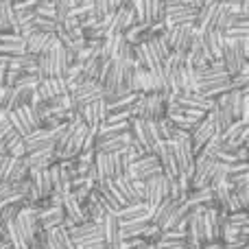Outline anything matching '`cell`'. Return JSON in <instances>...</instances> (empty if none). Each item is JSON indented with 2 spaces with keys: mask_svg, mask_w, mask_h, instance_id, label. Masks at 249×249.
<instances>
[{
  "mask_svg": "<svg viewBox=\"0 0 249 249\" xmlns=\"http://www.w3.org/2000/svg\"><path fill=\"white\" fill-rule=\"evenodd\" d=\"M74 243V249H107L103 241V225L94 221H83L79 225L66 228Z\"/></svg>",
  "mask_w": 249,
  "mask_h": 249,
  "instance_id": "1",
  "label": "cell"
},
{
  "mask_svg": "<svg viewBox=\"0 0 249 249\" xmlns=\"http://www.w3.org/2000/svg\"><path fill=\"white\" fill-rule=\"evenodd\" d=\"M168 101L162 94H138L136 103L129 107L131 118H142V121H160L166 116Z\"/></svg>",
  "mask_w": 249,
  "mask_h": 249,
  "instance_id": "2",
  "label": "cell"
},
{
  "mask_svg": "<svg viewBox=\"0 0 249 249\" xmlns=\"http://www.w3.org/2000/svg\"><path fill=\"white\" fill-rule=\"evenodd\" d=\"M195 74H197V92H203L212 86H219V83L230 81V74H228V70L223 68V61L221 59L208 61L206 66L195 68Z\"/></svg>",
  "mask_w": 249,
  "mask_h": 249,
  "instance_id": "3",
  "label": "cell"
},
{
  "mask_svg": "<svg viewBox=\"0 0 249 249\" xmlns=\"http://www.w3.org/2000/svg\"><path fill=\"white\" fill-rule=\"evenodd\" d=\"M7 114H9V121H11V127L16 129L20 136H29L33 129L42 127V118L35 112L33 105H22V107H16Z\"/></svg>",
  "mask_w": 249,
  "mask_h": 249,
  "instance_id": "4",
  "label": "cell"
},
{
  "mask_svg": "<svg viewBox=\"0 0 249 249\" xmlns=\"http://www.w3.org/2000/svg\"><path fill=\"white\" fill-rule=\"evenodd\" d=\"M68 96H70V105H72V109L74 112H79L83 105L92 103V101L103 99L105 90H103V86H101L99 81H83V83H79L74 90H70Z\"/></svg>",
  "mask_w": 249,
  "mask_h": 249,
  "instance_id": "5",
  "label": "cell"
},
{
  "mask_svg": "<svg viewBox=\"0 0 249 249\" xmlns=\"http://www.w3.org/2000/svg\"><path fill=\"white\" fill-rule=\"evenodd\" d=\"M168 188H171V179L164 177L162 173L144 181V199H142V203L149 208V212H153L155 206H158L162 199L168 197Z\"/></svg>",
  "mask_w": 249,
  "mask_h": 249,
  "instance_id": "6",
  "label": "cell"
},
{
  "mask_svg": "<svg viewBox=\"0 0 249 249\" xmlns=\"http://www.w3.org/2000/svg\"><path fill=\"white\" fill-rule=\"evenodd\" d=\"M162 173V168H160V160L155 153H144L140 155V158L133 160V164L129 166L127 171V177L129 179H140V181H146L151 179V177L160 175Z\"/></svg>",
  "mask_w": 249,
  "mask_h": 249,
  "instance_id": "7",
  "label": "cell"
},
{
  "mask_svg": "<svg viewBox=\"0 0 249 249\" xmlns=\"http://www.w3.org/2000/svg\"><path fill=\"white\" fill-rule=\"evenodd\" d=\"M16 225L18 230L22 232V236L26 238V243L31 245H35V241H37V234H39V225H37V214H35V206H24L22 203L20 212L16 214Z\"/></svg>",
  "mask_w": 249,
  "mask_h": 249,
  "instance_id": "8",
  "label": "cell"
},
{
  "mask_svg": "<svg viewBox=\"0 0 249 249\" xmlns=\"http://www.w3.org/2000/svg\"><path fill=\"white\" fill-rule=\"evenodd\" d=\"M94 166H96V184H101V181H109V179H114V177L123 175L118 155L96 153L94 151Z\"/></svg>",
  "mask_w": 249,
  "mask_h": 249,
  "instance_id": "9",
  "label": "cell"
},
{
  "mask_svg": "<svg viewBox=\"0 0 249 249\" xmlns=\"http://www.w3.org/2000/svg\"><path fill=\"white\" fill-rule=\"evenodd\" d=\"M57 46H61V42L55 33H31L24 37V48L31 55H44L55 51Z\"/></svg>",
  "mask_w": 249,
  "mask_h": 249,
  "instance_id": "10",
  "label": "cell"
},
{
  "mask_svg": "<svg viewBox=\"0 0 249 249\" xmlns=\"http://www.w3.org/2000/svg\"><path fill=\"white\" fill-rule=\"evenodd\" d=\"M79 116H81V121H83V124H86L88 129L96 131V129L103 124L105 118H107V105H105L103 99L92 101V103L83 105V107L79 109Z\"/></svg>",
  "mask_w": 249,
  "mask_h": 249,
  "instance_id": "11",
  "label": "cell"
},
{
  "mask_svg": "<svg viewBox=\"0 0 249 249\" xmlns=\"http://www.w3.org/2000/svg\"><path fill=\"white\" fill-rule=\"evenodd\" d=\"M136 11L131 9V4H124V7L116 9V11L112 13V18H109L107 22V35H123L127 29H131L133 24H136Z\"/></svg>",
  "mask_w": 249,
  "mask_h": 249,
  "instance_id": "12",
  "label": "cell"
},
{
  "mask_svg": "<svg viewBox=\"0 0 249 249\" xmlns=\"http://www.w3.org/2000/svg\"><path fill=\"white\" fill-rule=\"evenodd\" d=\"M55 131L57 127H39L33 129L29 136H24V144H26V153H33L39 149H55Z\"/></svg>",
  "mask_w": 249,
  "mask_h": 249,
  "instance_id": "13",
  "label": "cell"
},
{
  "mask_svg": "<svg viewBox=\"0 0 249 249\" xmlns=\"http://www.w3.org/2000/svg\"><path fill=\"white\" fill-rule=\"evenodd\" d=\"M247 138H249V123L247 121H234L223 133H221L223 149H230V151L247 144Z\"/></svg>",
  "mask_w": 249,
  "mask_h": 249,
  "instance_id": "14",
  "label": "cell"
},
{
  "mask_svg": "<svg viewBox=\"0 0 249 249\" xmlns=\"http://www.w3.org/2000/svg\"><path fill=\"white\" fill-rule=\"evenodd\" d=\"M199 39H201V44H203V48H206L210 61L221 59V53H223V46H225V35L221 33V31H216V29H201V31H199Z\"/></svg>",
  "mask_w": 249,
  "mask_h": 249,
  "instance_id": "15",
  "label": "cell"
},
{
  "mask_svg": "<svg viewBox=\"0 0 249 249\" xmlns=\"http://www.w3.org/2000/svg\"><path fill=\"white\" fill-rule=\"evenodd\" d=\"M68 94L64 79L57 77H48V79H39V83L35 86V99L37 101H51L55 96H64Z\"/></svg>",
  "mask_w": 249,
  "mask_h": 249,
  "instance_id": "16",
  "label": "cell"
},
{
  "mask_svg": "<svg viewBox=\"0 0 249 249\" xmlns=\"http://www.w3.org/2000/svg\"><path fill=\"white\" fill-rule=\"evenodd\" d=\"M155 155H158V160H160V168H162L164 177H168V179H177V177L181 175L179 168H177V160H175V153H173L171 142H160Z\"/></svg>",
  "mask_w": 249,
  "mask_h": 249,
  "instance_id": "17",
  "label": "cell"
},
{
  "mask_svg": "<svg viewBox=\"0 0 249 249\" xmlns=\"http://www.w3.org/2000/svg\"><path fill=\"white\" fill-rule=\"evenodd\" d=\"M109 184V190L112 195L116 197V201L123 206H129V203H138V197L133 193V186H131V179L127 175H121V177H114V179L107 181Z\"/></svg>",
  "mask_w": 249,
  "mask_h": 249,
  "instance_id": "18",
  "label": "cell"
},
{
  "mask_svg": "<svg viewBox=\"0 0 249 249\" xmlns=\"http://www.w3.org/2000/svg\"><path fill=\"white\" fill-rule=\"evenodd\" d=\"M103 225V241H105V247L107 249H121V221H118L116 212H107L101 221Z\"/></svg>",
  "mask_w": 249,
  "mask_h": 249,
  "instance_id": "19",
  "label": "cell"
},
{
  "mask_svg": "<svg viewBox=\"0 0 249 249\" xmlns=\"http://www.w3.org/2000/svg\"><path fill=\"white\" fill-rule=\"evenodd\" d=\"M37 214V225L39 230H53L64 225V208L61 206H44V208H35Z\"/></svg>",
  "mask_w": 249,
  "mask_h": 249,
  "instance_id": "20",
  "label": "cell"
},
{
  "mask_svg": "<svg viewBox=\"0 0 249 249\" xmlns=\"http://www.w3.org/2000/svg\"><path fill=\"white\" fill-rule=\"evenodd\" d=\"M214 124H212V121L208 116H203L201 121H199L197 124L193 127V131H190V144H193V151L195 155L201 151V146L206 144L208 140H210L212 136H214Z\"/></svg>",
  "mask_w": 249,
  "mask_h": 249,
  "instance_id": "21",
  "label": "cell"
},
{
  "mask_svg": "<svg viewBox=\"0 0 249 249\" xmlns=\"http://www.w3.org/2000/svg\"><path fill=\"white\" fill-rule=\"evenodd\" d=\"M61 208H64V216H66V219H64V228L79 225V223H83V221H88L86 214H83L81 203H79L70 193L66 195L64 199H61Z\"/></svg>",
  "mask_w": 249,
  "mask_h": 249,
  "instance_id": "22",
  "label": "cell"
},
{
  "mask_svg": "<svg viewBox=\"0 0 249 249\" xmlns=\"http://www.w3.org/2000/svg\"><path fill=\"white\" fill-rule=\"evenodd\" d=\"M129 142H131V133L124 131V133H121V136L107 138V140H99L94 144V151H96V153L116 155V153H123V151L129 149Z\"/></svg>",
  "mask_w": 249,
  "mask_h": 249,
  "instance_id": "23",
  "label": "cell"
},
{
  "mask_svg": "<svg viewBox=\"0 0 249 249\" xmlns=\"http://www.w3.org/2000/svg\"><path fill=\"white\" fill-rule=\"evenodd\" d=\"M81 208H83V214H86V219L88 221H94V223H101V221H103V216L107 214V210H105L103 203H101L99 197H96L94 188H92V193L88 195L86 201L81 203Z\"/></svg>",
  "mask_w": 249,
  "mask_h": 249,
  "instance_id": "24",
  "label": "cell"
},
{
  "mask_svg": "<svg viewBox=\"0 0 249 249\" xmlns=\"http://www.w3.org/2000/svg\"><path fill=\"white\" fill-rule=\"evenodd\" d=\"M0 142H2V146H4V151H7V155H11V158H24V155H26L24 136H20L16 129H11V131H9Z\"/></svg>",
  "mask_w": 249,
  "mask_h": 249,
  "instance_id": "25",
  "label": "cell"
},
{
  "mask_svg": "<svg viewBox=\"0 0 249 249\" xmlns=\"http://www.w3.org/2000/svg\"><path fill=\"white\" fill-rule=\"evenodd\" d=\"M116 216H118V221H121V223H127V221L151 219V212H149V208H146L144 203L138 201V203H129V206H123L121 210L116 212Z\"/></svg>",
  "mask_w": 249,
  "mask_h": 249,
  "instance_id": "26",
  "label": "cell"
},
{
  "mask_svg": "<svg viewBox=\"0 0 249 249\" xmlns=\"http://www.w3.org/2000/svg\"><path fill=\"white\" fill-rule=\"evenodd\" d=\"M208 61H210V57H208L206 48H203L201 39H199V31H197V35H195L188 53H186V64H190L193 68H199V66H206Z\"/></svg>",
  "mask_w": 249,
  "mask_h": 249,
  "instance_id": "27",
  "label": "cell"
},
{
  "mask_svg": "<svg viewBox=\"0 0 249 249\" xmlns=\"http://www.w3.org/2000/svg\"><path fill=\"white\" fill-rule=\"evenodd\" d=\"M133 61H136L140 68H144V70H153V68H158V66H162L158 61V57L151 53V48L146 46V42L144 44H136V46H133Z\"/></svg>",
  "mask_w": 249,
  "mask_h": 249,
  "instance_id": "28",
  "label": "cell"
},
{
  "mask_svg": "<svg viewBox=\"0 0 249 249\" xmlns=\"http://www.w3.org/2000/svg\"><path fill=\"white\" fill-rule=\"evenodd\" d=\"M24 160L29 164V168H48L53 162H57L53 146L51 149H39V151H33V153H26Z\"/></svg>",
  "mask_w": 249,
  "mask_h": 249,
  "instance_id": "29",
  "label": "cell"
},
{
  "mask_svg": "<svg viewBox=\"0 0 249 249\" xmlns=\"http://www.w3.org/2000/svg\"><path fill=\"white\" fill-rule=\"evenodd\" d=\"M144 4V24H158L164 22L166 16V7H164V0H142Z\"/></svg>",
  "mask_w": 249,
  "mask_h": 249,
  "instance_id": "30",
  "label": "cell"
},
{
  "mask_svg": "<svg viewBox=\"0 0 249 249\" xmlns=\"http://www.w3.org/2000/svg\"><path fill=\"white\" fill-rule=\"evenodd\" d=\"M225 181H230L232 186L249 184V164L247 162H236L225 166Z\"/></svg>",
  "mask_w": 249,
  "mask_h": 249,
  "instance_id": "31",
  "label": "cell"
},
{
  "mask_svg": "<svg viewBox=\"0 0 249 249\" xmlns=\"http://www.w3.org/2000/svg\"><path fill=\"white\" fill-rule=\"evenodd\" d=\"M112 59L133 61V44H129L124 35H112Z\"/></svg>",
  "mask_w": 249,
  "mask_h": 249,
  "instance_id": "32",
  "label": "cell"
},
{
  "mask_svg": "<svg viewBox=\"0 0 249 249\" xmlns=\"http://www.w3.org/2000/svg\"><path fill=\"white\" fill-rule=\"evenodd\" d=\"M18 33V20L13 13L11 2H0V33Z\"/></svg>",
  "mask_w": 249,
  "mask_h": 249,
  "instance_id": "33",
  "label": "cell"
},
{
  "mask_svg": "<svg viewBox=\"0 0 249 249\" xmlns=\"http://www.w3.org/2000/svg\"><path fill=\"white\" fill-rule=\"evenodd\" d=\"M29 164H26L24 158H11V164H9V173H7V181L13 184V181H20L24 177H29Z\"/></svg>",
  "mask_w": 249,
  "mask_h": 249,
  "instance_id": "34",
  "label": "cell"
},
{
  "mask_svg": "<svg viewBox=\"0 0 249 249\" xmlns=\"http://www.w3.org/2000/svg\"><path fill=\"white\" fill-rule=\"evenodd\" d=\"M35 243H37L42 249H66L64 243L59 241V236H57L55 228H53V230H39L37 241H35Z\"/></svg>",
  "mask_w": 249,
  "mask_h": 249,
  "instance_id": "35",
  "label": "cell"
},
{
  "mask_svg": "<svg viewBox=\"0 0 249 249\" xmlns=\"http://www.w3.org/2000/svg\"><path fill=\"white\" fill-rule=\"evenodd\" d=\"M146 46H149V48H151V53H153V55L158 57L160 64H164V61L168 59V55H171L168 46L162 42V37H160V35H155V37H149V39H146Z\"/></svg>",
  "mask_w": 249,
  "mask_h": 249,
  "instance_id": "36",
  "label": "cell"
},
{
  "mask_svg": "<svg viewBox=\"0 0 249 249\" xmlns=\"http://www.w3.org/2000/svg\"><path fill=\"white\" fill-rule=\"evenodd\" d=\"M7 203H24V201H22V195L13 188V184L4 181V184H0V208L7 206Z\"/></svg>",
  "mask_w": 249,
  "mask_h": 249,
  "instance_id": "37",
  "label": "cell"
},
{
  "mask_svg": "<svg viewBox=\"0 0 249 249\" xmlns=\"http://www.w3.org/2000/svg\"><path fill=\"white\" fill-rule=\"evenodd\" d=\"M81 33H83V39H86V42H101V39L107 37V29H105V24L101 20L96 22V24L81 29Z\"/></svg>",
  "mask_w": 249,
  "mask_h": 249,
  "instance_id": "38",
  "label": "cell"
},
{
  "mask_svg": "<svg viewBox=\"0 0 249 249\" xmlns=\"http://www.w3.org/2000/svg\"><path fill=\"white\" fill-rule=\"evenodd\" d=\"M112 0H92V16L96 20H105L107 16H112Z\"/></svg>",
  "mask_w": 249,
  "mask_h": 249,
  "instance_id": "39",
  "label": "cell"
},
{
  "mask_svg": "<svg viewBox=\"0 0 249 249\" xmlns=\"http://www.w3.org/2000/svg\"><path fill=\"white\" fill-rule=\"evenodd\" d=\"M228 225H234V228H249V214L247 210H238V212H230L228 214Z\"/></svg>",
  "mask_w": 249,
  "mask_h": 249,
  "instance_id": "40",
  "label": "cell"
},
{
  "mask_svg": "<svg viewBox=\"0 0 249 249\" xmlns=\"http://www.w3.org/2000/svg\"><path fill=\"white\" fill-rule=\"evenodd\" d=\"M35 16L55 20V7H53V0H37V4H35Z\"/></svg>",
  "mask_w": 249,
  "mask_h": 249,
  "instance_id": "41",
  "label": "cell"
},
{
  "mask_svg": "<svg viewBox=\"0 0 249 249\" xmlns=\"http://www.w3.org/2000/svg\"><path fill=\"white\" fill-rule=\"evenodd\" d=\"M20 208H22V203H7V206L0 208V225H4V223H9V221L16 219V214L20 212Z\"/></svg>",
  "mask_w": 249,
  "mask_h": 249,
  "instance_id": "42",
  "label": "cell"
},
{
  "mask_svg": "<svg viewBox=\"0 0 249 249\" xmlns=\"http://www.w3.org/2000/svg\"><path fill=\"white\" fill-rule=\"evenodd\" d=\"M234 197H236L241 210H247V208H249V184L234 186Z\"/></svg>",
  "mask_w": 249,
  "mask_h": 249,
  "instance_id": "43",
  "label": "cell"
},
{
  "mask_svg": "<svg viewBox=\"0 0 249 249\" xmlns=\"http://www.w3.org/2000/svg\"><path fill=\"white\" fill-rule=\"evenodd\" d=\"M228 29H249V13H236V16H232V22H230Z\"/></svg>",
  "mask_w": 249,
  "mask_h": 249,
  "instance_id": "44",
  "label": "cell"
},
{
  "mask_svg": "<svg viewBox=\"0 0 249 249\" xmlns=\"http://www.w3.org/2000/svg\"><path fill=\"white\" fill-rule=\"evenodd\" d=\"M55 232H57V236H59V241L64 243V247H66V249H74V243H72V238H70L68 230H66L64 225H59V228H55Z\"/></svg>",
  "mask_w": 249,
  "mask_h": 249,
  "instance_id": "45",
  "label": "cell"
},
{
  "mask_svg": "<svg viewBox=\"0 0 249 249\" xmlns=\"http://www.w3.org/2000/svg\"><path fill=\"white\" fill-rule=\"evenodd\" d=\"M11 121H9V114L7 112H0V140H2L4 136H7L9 131H11Z\"/></svg>",
  "mask_w": 249,
  "mask_h": 249,
  "instance_id": "46",
  "label": "cell"
},
{
  "mask_svg": "<svg viewBox=\"0 0 249 249\" xmlns=\"http://www.w3.org/2000/svg\"><path fill=\"white\" fill-rule=\"evenodd\" d=\"M155 245H158V249H190L188 243H164V241H158Z\"/></svg>",
  "mask_w": 249,
  "mask_h": 249,
  "instance_id": "47",
  "label": "cell"
},
{
  "mask_svg": "<svg viewBox=\"0 0 249 249\" xmlns=\"http://www.w3.org/2000/svg\"><path fill=\"white\" fill-rule=\"evenodd\" d=\"M131 186H133V193H136L138 201H142V199H144V181H140V179H131Z\"/></svg>",
  "mask_w": 249,
  "mask_h": 249,
  "instance_id": "48",
  "label": "cell"
},
{
  "mask_svg": "<svg viewBox=\"0 0 249 249\" xmlns=\"http://www.w3.org/2000/svg\"><path fill=\"white\" fill-rule=\"evenodd\" d=\"M7 68H9L7 59H4V57H0V86H4V77H7Z\"/></svg>",
  "mask_w": 249,
  "mask_h": 249,
  "instance_id": "49",
  "label": "cell"
},
{
  "mask_svg": "<svg viewBox=\"0 0 249 249\" xmlns=\"http://www.w3.org/2000/svg\"><path fill=\"white\" fill-rule=\"evenodd\" d=\"M234 151H236V155H238V160H241V162H247V158H249V153H247V144L238 146V149H234Z\"/></svg>",
  "mask_w": 249,
  "mask_h": 249,
  "instance_id": "50",
  "label": "cell"
},
{
  "mask_svg": "<svg viewBox=\"0 0 249 249\" xmlns=\"http://www.w3.org/2000/svg\"><path fill=\"white\" fill-rule=\"evenodd\" d=\"M124 4H129V0H112V9L116 11V9H121L124 7Z\"/></svg>",
  "mask_w": 249,
  "mask_h": 249,
  "instance_id": "51",
  "label": "cell"
},
{
  "mask_svg": "<svg viewBox=\"0 0 249 249\" xmlns=\"http://www.w3.org/2000/svg\"><path fill=\"white\" fill-rule=\"evenodd\" d=\"M184 2H186V4H190L193 9H199L203 2H206V0H184Z\"/></svg>",
  "mask_w": 249,
  "mask_h": 249,
  "instance_id": "52",
  "label": "cell"
},
{
  "mask_svg": "<svg viewBox=\"0 0 249 249\" xmlns=\"http://www.w3.org/2000/svg\"><path fill=\"white\" fill-rule=\"evenodd\" d=\"M214 2H221V4H234V2H241V0H214Z\"/></svg>",
  "mask_w": 249,
  "mask_h": 249,
  "instance_id": "53",
  "label": "cell"
},
{
  "mask_svg": "<svg viewBox=\"0 0 249 249\" xmlns=\"http://www.w3.org/2000/svg\"><path fill=\"white\" fill-rule=\"evenodd\" d=\"M0 249H13L11 245H9V243L7 241H0Z\"/></svg>",
  "mask_w": 249,
  "mask_h": 249,
  "instance_id": "54",
  "label": "cell"
},
{
  "mask_svg": "<svg viewBox=\"0 0 249 249\" xmlns=\"http://www.w3.org/2000/svg\"><path fill=\"white\" fill-rule=\"evenodd\" d=\"M144 249H158V245L155 243H144Z\"/></svg>",
  "mask_w": 249,
  "mask_h": 249,
  "instance_id": "55",
  "label": "cell"
},
{
  "mask_svg": "<svg viewBox=\"0 0 249 249\" xmlns=\"http://www.w3.org/2000/svg\"><path fill=\"white\" fill-rule=\"evenodd\" d=\"M136 249H144V243H142V245H140V247H136Z\"/></svg>",
  "mask_w": 249,
  "mask_h": 249,
  "instance_id": "56",
  "label": "cell"
},
{
  "mask_svg": "<svg viewBox=\"0 0 249 249\" xmlns=\"http://www.w3.org/2000/svg\"><path fill=\"white\" fill-rule=\"evenodd\" d=\"M74 2H77V4H79V2H81V0H74Z\"/></svg>",
  "mask_w": 249,
  "mask_h": 249,
  "instance_id": "57",
  "label": "cell"
}]
</instances>
